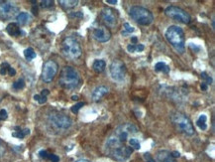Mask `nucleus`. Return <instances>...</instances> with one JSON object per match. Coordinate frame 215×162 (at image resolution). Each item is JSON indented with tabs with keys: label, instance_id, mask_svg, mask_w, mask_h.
Returning a JSON list of instances; mask_svg holds the SVG:
<instances>
[{
	"label": "nucleus",
	"instance_id": "72a5a7b5",
	"mask_svg": "<svg viewBox=\"0 0 215 162\" xmlns=\"http://www.w3.org/2000/svg\"><path fill=\"white\" fill-rule=\"evenodd\" d=\"M48 159H49V160H51L52 162H59V161H60L59 156L55 155V154H50V153H49Z\"/></svg>",
	"mask_w": 215,
	"mask_h": 162
},
{
	"label": "nucleus",
	"instance_id": "58836bf2",
	"mask_svg": "<svg viewBox=\"0 0 215 162\" xmlns=\"http://www.w3.org/2000/svg\"><path fill=\"white\" fill-rule=\"evenodd\" d=\"M144 157L146 158L147 159V161L146 162H155V159H153L152 157H151V155L149 153H146V154H144Z\"/></svg>",
	"mask_w": 215,
	"mask_h": 162
},
{
	"label": "nucleus",
	"instance_id": "2eb2a0df",
	"mask_svg": "<svg viewBox=\"0 0 215 162\" xmlns=\"http://www.w3.org/2000/svg\"><path fill=\"white\" fill-rule=\"evenodd\" d=\"M156 162H176V160L168 150H160L156 154Z\"/></svg>",
	"mask_w": 215,
	"mask_h": 162
},
{
	"label": "nucleus",
	"instance_id": "bb28decb",
	"mask_svg": "<svg viewBox=\"0 0 215 162\" xmlns=\"http://www.w3.org/2000/svg\"><path fill=\"white\" fill-rule=\"evenodd\" d=\"M129 144L131 146V148H134V149H140L141 148L140 142H139L138 139H136V138H131L129 140Z\"/></svg>",
	"mask_w": 215,
	"mask_h": 162
},
{
	"label": "nucleus",
	"instance_id": "7c9ffc66",
	"mask_svg": "<svg viewBox=\"0 0 215 162\" xmlns=\"http://www.w3.org/2000/svg\"><path fill=\"white\" fill-rule=\"evenodd\" d=\"M201 78L205 81L204 83H205L206 85H211V84H212V78H211L210 76H208V75H207L205 72L201 73Z\"/></svg>",
	"mask_w": 215,
	"mask_h": 162
},
{
	"label": "nucleus",
	"instance_id": "4be33fe9",
	"mask_svg": "<svg viewBox=\"0 0 215 162\" xmlns=\"http://www.w3.org/2000/svg\"><path fill=\"white\" fill-rule=\"evenodd\" d=\"M15 129H16L17 131H15V132L12 133V135L14 137H17V138H24L26 135H28L30 133V130L28 129H23V130H21L20 129V127L17 126V127H15Z\"/></svg>",
	"mask_w": 215,
	"mask_h": 162
},
{
	"label": "nucleus",
	"instance_id": "9b49d317",
	"mask_svg": "<svg viewBox=\"0 0 215 162\" xmlns=\"http://www.w3.org/2000/svg\"><path fill=\"white\" fill-rule=\"evenodd\" d=\"M138 132V129L133 124L127 123L124 125L119 126L115 131V137H117L120 141L125 142L130 134H135Z\"/></svg>",
	"mask_w": 215,
	"mask_h": 162
},
{
	"label": "nucleus",
	"instance_id": "a878e982",
	"mask_svg": "<svg viewBox=\"0 0 215 162\" xmlns=\"http://www.w3.org/2000/svg\"><path fill=\"white\" fill-rule=\"evenodd\" d=\"M25 86V81L23 79H19L18 81H16L13 84V89L15 90H22Z\"/></svg>",
	"mask_w": 215,
	"mask_h": 162
},
{
	"label": "nucleus",
	"instance_id": "20e7f679",
	"mask_svg": "<svg viewBox=\"0 0 215 162\" xmlns=\"http://www.w3.org/2000/svg\"><path fill=\"white\" fill-rule=\"evenodd\" d=\"M131 18L136 23L142 26H148L153 23L154 16L150 10L141 6H133L129 11Z\"/></svg>",
	"mask_w": 215,
	"mask_h": 162
},
{
	"label": "nucleus",
	"instance_id": "473e14b6",
	"mask_svg": "<svg viewBox=\"0 0 215 162\" xmlns=\"http://www.w3.org/2000/svg\"><path fill=\"white\" fill-rule=\"evenodd\" d=\"M10 68V65L8 63H3L1 65V69H0V74L1 75H5L7 73V71Z\"/></svg>",
	"mask_w": 215,
	"mask_h": 162
},
{
	"label": "nucleus",
	"instance_id": "0eeeda50",
	"mask_svg": "<svg viewBox=\"0 0 215 162\" xmlns=\"http://www.w3.org/2000/svg\"><path fill=\"white\" fill-rule=\"evenodd\" d=\"M165 14L167 15L168 17L172 18V19L179 21L184 24H188L191 20L190 15L188 14L186 11H184L183 9L179 8V7H176V6L167 7L165 10Z\"/></svg>",
	"mask_w": 215,
	"mask_h": 162
},
{
	"label": "nucleus",
	"instance_id": "a211bd4d",
	"mask_svg": "<svg viewBox=\"0 0 215 162\" xmlns=\"http://www.w3.org/2000/svg\"><path fill=\"white\" fill-rule=\"evenodd\" d=\"M59 3L61 4V6L63 9L70 10V9L74 8V7L78 4V1L77 0H60Z\"/></svg>",
	"mask_w": 215,
	"mask_h": 162
},
{
	"label": "nucleus",
	"instance_id": "412c9836",
	"mask_svg": "<svg viewBox=\"0 0 215 162\" xmlns=\"http://www.w3.org/2000/svg\"><path fill=\"white\" fill-rule=\"evenodd\" d=\"M155 71L157 72H163L165 74H169V67L164 62H159L155 65Z\"/></svg>",
	"mask_w": 215,
	"mask_h": 162
},
{
	"label": "nucleus",
	"instance_id": "6ab92c4d",
	"mask_svg": "<svg viewBox=\"0 0 215 162\" xmlns=\"http://www.w3.org/2000/svg\"><path fill=\"white\" fill-rule=\"evenodd\" d=\"M16 20H17V23L19 25H26L29 23L30 20H31V17H30V15L28 13L21 12L17 15Z\"/></svg>",
	"mask_w": 215,
	"mask_h": 162
},
{
	"label": "nucleus",
	"instance_id": "c756f323",
	"mask_svg": "<svg viewBox=\"0 0 215 162\" xmlns=\"http://www.w3.org/2000/svg\"><path fill=\"white\" fill-rule=\"evenodd\" d=\"M34 100H37L40 104H43L47 101V97H44L41 95H35L34 96Z\"/></svg>",
	"mask_w": 215,
	"mask_h": 162
},
{
	"label": "nucleus",
	"instance_id": "49530a36",
	"mask_svg": "<svg viewBox=\"0 0 215 162\" xmlns=\"http://www.w3.org/2000/svg\"><path fill=\"white\" fill-rule=\"evenodd\" d=\"M131 41H132V44H136V43H137V41H138L137 37H132Z\"/></svg>",
	"mask_w": 215,
	"mask_h": 162
},
{
	"label": "nucleus",
	"instance_id": "cd10ccee",
	"mask_svg": "<svg viewBox=\"0 0 215 162\" xmlns=\"http://www.w3.org/2000/svg\"><path fill=\"white\" fill-rule=\"evenodd\" d=\"M84 103H77V104H74V105H73V107H71L70 111H71V112H73V114H77L78 111H80V108L84 107Z\"/></svg>",
	"mask_w": 215,
	"mask_h": 162
},
{
	"label": "nucleus",
	"instance_id": "f257e3e1",
	"mask_svg": "<svg viewBox=\"0 0 215 162\" xmlns=\"http://www.w3.org/2000/svg\"><path fill=\"white\" fill-rule=\"evenodd\" d=\"M106 154L118 162H126L133 153V148L128 147L124 142L120 141L117 137H110L105 143Z\"/></svg>",
	"mask_w": 215,
	"mask_h": 162
},
{
	"label": "nucleus",
	"instance_id": "393cba45",
	"mask_svg": "<svg viewBox=\"0 0 215 162\" xmlns=\"http://www.w3.org/2000/svg\"><path fill=\"white\" fill-rule=\"evenodd\" d=\"M24 56L27 61H32L36 58V52L33 50V48H27L24 51Z\"/></svg>",
	"mask_w": 215,
	"mask_h": 162
},
{
	"label": "nucleus",
	"instance_id": "f8f14e48",
	"mask_svg": "<svg viewBox=\"0 0 215 162\" xmlns=\"http://www.w3.org/2000/svg\"><path fill=\"white\" fill-rule=\"evenodd\" d=\"M18 11V7L12 2L0 1V18L10 19L14 17Z\"/></svg>",
	"mask_w": 215,
	"mask_h": 162
},
{
	"label": "nucleus",
	"instance_id": "aec40b11",
	"mask_svg": "<svg viewBox=\"0 0 215 162\" xmlns=\"http://www.w3.org/2000/svg\"><path fill=\"white\" fill-rule=\"evenodd\" d=\"M106 68V63L103 60H95L92 64V69L96 73H102Z\"/></svg>",
	"mask_w": 215,
	"mask_h": 162
},
{
	"label": "nucleus",
	"instance_id": "f03ea898",
	"mask_svg": "<svg viewBox=\"0 0 215 162\" xmlns=\"http://www.w3.org/2000/svg\"><path fill=\"white\" fill-rule=\"evenodd\" d=\"M168 42L179 53H183L186 48V38L183 30L179 26L172 25L167 29L165 33Z\"/></svg>",
	"mask_w": 215,
	"mask_h": 162
},
{
	"label": "nucleus",
	"instance_id": "79ce46f5",
	"mask_svg": "<svg viewBox=\"0 0 215 162\" xmlns=\"http://www.w3.org/2000/svg\"><path fill=\"white\" fill-rule=\"evenodd\" d=\"M49 93H50V91L49 90H43L42 93H41V96H44V97H47Z\"/></svg>",
	"mask_w": 215,
	"mask_h": 162
},
{
	"label": "nucleus",
	"instance_id": "f3484780",
	"mask_svg": "<svg viewBox=\"0 0 215 162\" xmlns=\"http://www.w3.org/2000/svg\"><path fill=\"white\" fill-rule=\"evenodd\" d=\"M6 31L7 33L9 34L11 36H14V37H17L19 35H21V34H24V32L21 31L20 27H19V25L17 23H10L7 25L6 27Z\"/></svg>",
	"mask_w": 215,
	"mask_h": 162
},
{
	"label": "nucleus",
	"instance_id": "f704fd0d",
	"mask_svg": "<svg viewBox=\"0 0 215 162\" xmlns=\"http://www.w3.org/2000/svg\"><path fill=\"white\" fill-rule=\"evenodd\" d=\"M8 118V114H7V111L5 110L0 111V120H5Z\"/></svg>",
	"mask_w": 215,
	"mask_h": 162
},
{
	"label": "nucleus",
	"instance_id": "423d86ee",
	"mask_svg": "<svg viewBox=\"0 0 215 162\" xmlns=\"http://www.w3.org/2000/svg\"><path fill=\"white\" fill-rule=\"evenodd\" d=\"M172 122L176 129L180 132L186 135H192L194 133V129L191 122L180 112H175L172 114Z\"/></svg>",
	"mask_w": 215,
	"mask_h": 162
},
{
	"label": "nucleus",
	"instance_id": "37998d69",
	"mask_svg": "<svg viewBox=\"0 0 215 162\" xmlns=\"http://www.w3.org/2000/svg\"><path fill=\"white\" fill-rule=\"evenodd\" d=\"M172 155L173 158H178V157L180 156V154H179V152H178V151H173V152H172Z\"/></svg>",
	"mask_w": 215,
	"mask_h": 162
},
{
	"label": "nucleus",
	"instance_id": "4c0bfd02",
	"mask_svg": "<svg viewBox=\"0 0 215 162\" xmlns=\"http://www.w3.org/2000/svg\"><path fill=\"white\" fill-rule=\"evenodd\" d=\"M189 47H190V49H192V50L195 51V52H198L199 50H200V47H199V46H196V45H195V44H192V43L189 44Z\"/></svg>",
	"mask_w": 215,
	"mask_h": 162
},
{
	"label": "nucleus",
	"instance_id": "c9c22d12",
	"mask_svg": "<svg viewBox=\"0 0 215 162\" xmlns=\"http://www.w3.org/2000/svg\"><path fill=\"white\" fill-rule=\"evenodd\" d=\"M39 156L43 159H48V156H49V153L46 151V150H41L39 151Z\"/></svg>",
	"mask_w": 215,
	"mask_h": 162
},
{
	"label": "nucleus",
	"instance_id": "e433bc0d",
	"mask_svg": "<svg viewBox=\"0 0 215 162\" xmlns=\"http://www.w3.org/2000/svg\"><path fill=\"white\" fill-rule=\"evenodd\" d=\"M70 17H80V18H82L84 17V14H82L80 11H78V12H75V13H70Z\"/></svg>",
	"mask_w": 215,
	"mask_h": 162
},
{
	"label": "nucleus",
	"instance_id": "8fccbe9b",
	"mask_svg": "<svg viewBox=\"0 0 215 162\" xmlns=\"http://www.w3.org/2000/svg\"><path fill=\"white\" fill-rule=\"evenodd\" d=\"M71 100H78V97L77 96H73V97H71Z\"/></svg>",
	"mask_w": 215,
	"mask_h": 162
},
{
	"label": "nucleus",
	"instance_id": "ddd939ff",
	"mask_svg": "<svg viewBox=\"0 0 215 162\" xmlns=\"http://www.w3.org/2000/svg\"><path fill=\"white\" fill-rule=\"evenodd\" d=\"M117 11L113 10L112 8H109V7H104V8L101 10V19L103 20V22L109 27H113L117 23Z\"/></svg>",
	"mask_w": 215,
	"mask_h": 162
},
{
	"label": "nucleus",
	"instance_id": "dca6fc26",
	"mask_svg": "<svg viewBox=\"0 0 215 162\" xmlns=\"http://www.w3.org/2000/svg\"><path fill=\"white\" fill-rule=\"evenodd\" d=\"M108 93V88L104 86H99L92 92V100L94 101H98Z\"/></svg>",
	"mask_w": 215,
	"mask_h": 162
},
{
	"label": "nucleus",
	"instance_id": "2f4dec72",
	"mask_svg": "<svg viewBox=\"0 0 215 162\" xmlns=\"http://www.w3.org/2000/svg\"><path fill=\"white\" fill-rule=\"evenodd\" d=\"M54 5V1L52 0H45V1H41L40 6L43 7V8H49V7H52Z\"/></svg>",
	"mask_w": 215,
	"mask_h": 162
},
{
	"label": "nucleus",
	"instance_id": "c03bdc74",
	"mask_svg": "<svg viewBox=\"0 0 215 162\" xmlns=\"http://www.w3.org/2000/svg\"><path fill=\"white\" fill-rule=\"evenodd\" d=\"M200 88H201L202 91H206V90H207V85L205 84L204 82H203L202 84H201V86H200Z\"/></svg>",
	"mask_w": 215,
	"mask_h": 162
},
{
	"label": "nucleus",
	"instance_id": "09e8293b",
	"mask_svg": "<svg viewBox=\"0 0 215 162\" xmlns=\"http://www.w3.org/2000/svg\"><path fill=\"white\" fill-rule=\"evenodd\" d=\"M75 162H90V161L87 160V159H80V160H77V161H75Z\"/></svg>",
	"mask_w": 215,
	"mask_h": 162
},
{
	"label": "nucleus",
	"instance_id": "de8ad7c7",
	"mask_svg": "<svg viewBox=\"0 0 215 162\" xmlns=\"http://www.w3.org/2000/svg\"><path fill=\"white\" fill-rule=\"evenodd\" d=\"M3 151H4V148H3V146H2V143L1 141H0V155L3 153Z\"/></svg>",
	"mask_w": 215,
	"mask_h": 162
},
{
	"label": "nucleus",
	"instance_id": "c85d7f7f",
	"mask_svg": "<svg viewBox=\"0 0 215 162\" xmlns=\"http://www.w3.org/2000/svg\"><path fill=\"white\" fill-rule=\"evenodd\" d=\"M134 27H132V26L129 24V23H125L124 24V31H122V35H125L127 33H132L134 32Z\"/></svg>",
	"mask_w": 215,
	"mask_h": 162
},
{
	"label": "nucleus",
	"instance_id": "b1692460",
	"mask_svg": "<svg viewBox=\"0 0 215 162\" xmlns=\"http://www.w3.org/2000/svg\"><path fill=\"white\" fill-rule=\"evenodd\" d=\"M206 115L205 114H201L198 118V119L196 120V125L201 130H206L207 129V124H206Z\"/></svg>",
	"mask_w": 215,
	"mask_h": 162
},
{
	"label": "nucleus",
	"instance_id": "6e6552de",
	"mask_svg": "<svg viewBox=\"0 0 215 162\" xmlns=\"http://www.w3.org/2000/svg\"><path fill=\"white\" fill-rule=\"evenodd\" d=\"M49 122L59 129H67L73 124V122H71V119L69 116L63 114H59V112H53V114H51L50 116H49Z\"/></svg>",
	"mask_w": 215,
	"mask_h": 162
},
{
	"label": "nucleus",
	"instance_id": "5701e85b",
	"mask_svg": "<svg viewBox=\"0 0 215 162\" xmlns=\"http://www.w3.org/2000/svg\"><path fill=\"white\" fill-rule=\"evenodd\" d=\"M144 45L142 44H129L127 46V51L130 53H134V52H142L144 51Z\"/></svg>",
	"mask_w": 215,
	"mask_h": 162
},
{
	"label": "nucleus",
	"instance_id": "9d476101",
	"mask_svg": "<svg viewBox=\"0 0 215 162\" xmlns=\"http://www.w3.org/2000/svg\"><path fill=\"white\" fill-rule=\"evenodd\" d=\"M58 64L53 60H49L44 64L42 70V80L45 83H50L54 80L58 72Z\"/></svg>",
	"mask_w": 215,
	"mask_h": 162
},
{
	"label": "nucleus",
	"instance_id": "a19ab883",
	"mask_svg": "<svg viewBox=\"0 0 215 162\" xmlns=\"http://www.w3.org/2000/svg\"><path fill=\"white\" fill-rule=\"evenodd\" d=\"M32 13L34 15H38V8H37V5L34 4V6L32 7Z\"/></svg>",
	"mask_w": 215,
	"mask_h": 162
},
{
	"label": "nucleus",
	"instance_id": "4468645a",
	"mask_svg": "<svg viewBox=\"0 0 215 162\" xmlns=\"http://www.w3.org/2000/svg\"><path fill=\"white\" fill-rule=\"evenodd\" d=\"M92 36L96 41L100 43H105L110 40L111 33L105 26H98L92 31Z\"/></svg>",
	"mask_w": 215,
	"mask_h": 162
},
{
	"label": "nucleus",
	"instance_id": "a18cd8bd",
	"mask_svg": "<svg viewBox=\"0 0 215 162\" xmlns=\"http://www.w3.org/2000/svg\"><path fill=\"white\" fill-rule=\"evenodd\" d=\"M105 2L109 3V4H116V3H117V0H106Z\"/></svg>",
	"mask_w": 215,
	"mask_h": 162
},
{
	"label": "nucleus",
	"instance_id": "7ed1b4c3",
	"mask_svg": "<svg viewBox=\"0 0 215 162\" xmlns=\"http://www.w3.org/2000/svg\"><path fill=\"white\" fill-rule=\"evenodd\" d=\"M80 84V76L74 68L66 66L60 76V85L66 90H74Z\"/></svg>",
	"mask_w": 215,
	"mask_h": 162
},
{
	"label": "nucleus",
	"instance_id": "ea45409f",
	"mask_svg": "<svg viewBox=\"0 0 215 162\" xmlns=\"http://www.w3.org/2000/svg\"><path fill=\"white\" fill-rule=\"evenodd\" d=\"M7 72H8L9 76H15V74H16V71H15L13 68H11V67L9 68L8 71H7Z\"/></svg>",
	"mask_w": 215,
	"mask_h": 162
},
{
	"label": "nucleus",
	"instance_id": "39448f33",
	"mask_svg": "<svg viewBox=\"0 0 215 162\" xmlns=\"http://www.w3.org/2000/svg\"><path fill=\"white\" fill-rule=\"evenodd\" d=\"M62 52L65 57L70 60H75L81 56V47L74 38L67 37L62 43Z\"/></svg>",
	"mask_w": 215,
	"mask_h": 162
},
{
	"label": "nucleus",
	"instance_id": "1a4fd4ad",
	"mask_svg": "<svg viewBox=\"0 0 215 162\" xmlns=\"http://www.w3.org/2000/svg\"><path fill=\"white\" fill-rule=\"evenodd\" d=\"M110 76L116 82H122L126 75V68L124 63L120 60H114L109 68Z\"/></svg>",
	"mask_w": 215,
	"mask_h": 162
}]
</instances>
